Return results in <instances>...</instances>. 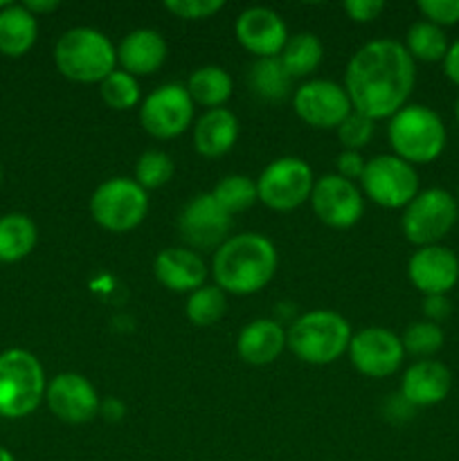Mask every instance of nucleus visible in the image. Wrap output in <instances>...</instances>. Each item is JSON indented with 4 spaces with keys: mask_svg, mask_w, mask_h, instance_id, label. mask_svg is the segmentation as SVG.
Masks as SVG:
<instances>
[{
    "mask_svg": "<svg viewBox=\"0 0 459 461\" xmlns=\"http://www.w3.org/2000/svg\"><path fill=\"white\" fill-rule=\"evenodd\" d=\"M417 81V66L403 43L390 39L372 41L349 59L345 70V90L354 111L376 120L394 117Z\"/></svg>",
    "mask_w": 459,
    "mask_h": 461,
    "instance_id": "obj_1",
    "label": "nucleus"
},
{
    "mask_svg": "<svg viewBox=\"0 0 459 461\" xmlns=\"http://www.w3.org/2000/svg\"><path fill=\"white\" fill-rule=\"evenodd\" d=\"M277 270L273 241L256 232L230 237L212 261L216 286L230 295H252L266 288Z\"/></svg>",
    "mask_w": 459,
    "mask_h": 461,
    "instance_id": "obj_2",
    "label": "nucleus"
},
{
    "mask_svg": "<svg viewBox=\"0 0 459 461\" xmlns=\"http://www.w3.org/2000/svg\"><path fill=\"white\" fill-rule=\"evenodd\" d=\"M54 63L66 79L102 84L117 66V48L93 27H72L54 45Z\"/></svg>",
    "mask_w": 459,
    "mask_h": 461,
    "instance_id": "obj_3",
    "label": "nucleus"
},
{
    "mask_svg": "<svg viewBox=\"0 0 459 461\" xmlns=\"http://www.w3.org/2000/svg\"><path fill=\"white\" fill-rule=\"evenodd\" d=\"M387 138L394 149V156L412 167L435 162L448 142L444 120L423 104H410L390 117Z\"/></svg>",
    "mask_w": 459,
    "mask_h": 461,
    "instance_id": "obj_4",
    "label": "nucleus"
},
{
    "mask_svg": "<svg viewBox=\"0 0 459 461\" xmlns=\"http://www.w3.org/2000/svg\"><path fill=\"white\" fill-rule=\"evenodd\" d=\"M351 342V327L336 311H310L297 318L286 333V347L309 365H331Z\"/></svg>",
    "mask_w": 459,
    "mask_h": 461,
    "instance_id": "obj_5",
    "label": "nucleus"
},
{
    "mask_svg": "<svg viewBox=\"0 0 459 461\" xmlns=\"http://www.w3.org/2000/svg\"><path fill=\"white\" fill-rule=\"evenodd\" d=\"M45 372L40 360L25 349L0 354V417L25 419L45 399Z\"/></svg>",
    "mask_w": 459,
    "mask_h": 461,
    "instance_id": "obj_6",
    "label": "nucleus"
},
{
    "mask_svg": "<svg viewBox=\"0 0 459 461\" xmlns=\"http://www.w3.org/2000/svg\"><path fill=\"white\" fill-rule=\"evenodd\" d=\"M459 219V205L446 189H423L400 216V230L412 246H439Z\"/></svg>",
    "mask_w": 459,
    "mask_h": 461,
    "instance_id": "obj_7",
    "label": "nucleus"
},
{
    "mask_svg": "<svg viewBox=\"0 0 459 461\" xmlns=\"http://www.w3.org/2000/svg\"><path fill=\"white\" fill-rule=\"evenodd\" d=\"M148 212L147 189L135 178H111L90 196V214L99 228L124 234L138 228Z\"/></svg>",
    "mask_w": 459,
    "mask_h": 461,
    "instance_id": "obj_8",
    "label": "nucleus"
},
{
    "mask_svg": "<svg viewBox=\"0 0 459 461\" xmlns=\"http://www.w3.org/2000/svg\"><path fill=\"white\" fill-rule=\"evenodd\" d=\"M363 192L385 210H405L418 194V174L394 153L372 158L363 171Z\"/></svg>",
    "mask_w": 459,
    "mask_h": 461,
    "instance_id": "obj_9",
    "label": "nucleus"
},
{
    "mask_svg": "<svg viewBox=\"0 0 459 461\" xmlns=\"http://www.w3.org/2000/svg\"><path fill=\"white\" fill-rule=\"evenodd\" d=\"M313 185V171L302 158H277L261 171L256 180V196L270 210L291 212L310 201Z\"/></svg>",
    "mask_w": 459,
    "mask_h": 461,
    "instance_id": "obj_10",
    "label": "nucleus"
},
{
    "mask_svg": "<svg viewBox=\"0 0 459 461\" xmlns=\"http://www.w3.org/2000/svg\"><path fill=\"white\" fill-rule=\"evenodd\" d=\"M194 102L187 88L180 84H165L153 90L140 108V122L144 131L158 140H171L183 135L192 126Z\"/></svg>",
    "mask_w": 459,
    "mask_h": 461,
    "instance_id": "obj_11",
    "label": "nucleus"
},
{
    "mask_svg": "<svg viewBox=\"0 0 459 461\" xmlns=\"http://www.w3.org/2000/svg\"><path fill=\"white\" fill-rule=\"evenodd\" d=\"M292 108L304 124L313 129H338L354 106L345 86L328 79H313L292 93Z\"/></svg>",
    "mask_w": 459,
    "mask_h": 461,
    "instance_id": "obj_12",
    "label": "nucleus"
},
{
    "mask_svg": "<svg viewBox=\"0 0 459 461\" xmlns=\"http://www.w3.org/2000/svg\"><path fill=\"white\" fill-rule=\"evenodd\" d=\"M180 237L192 250H219L228 241L232 216L216 203L212 194H198L180 212Z\"/></svg>",
    "mask_w": 459,
    "mask_h": 461,
    "instance_id": "obj_13",
    "label": "nucleus"
},
{
    "mask_svg": "<svg viewBox=\"0 0 459 461\" xmlns=\"http://www.w3.org/2000/svg\"><path fill=\"white\" fill-rule=\"evenodd\" d=\"M310 207L324 225L333 230H346L363 216V194L351 180L338 174H327L315 180L310 192Z\"/></svg>",
    "mask_w": 459,
    "mask_h": 461,
    "instance_id": "obj_14",
    "label": "nucleus"
},
{
    "mask_svg": "<svg viewBox=\"0 0 459 461\" xmlns=\"http://www.w3.org/2000/svg\"><path fill=\"white\" fill-rule=\"evenodd\" d=\"M346 351H349L351 365L363 376L369 378L392 376L405 358L400 338L381 327L363 329L356 336H351L349 349Z\"/></svg>",
    "mask_w": 459,
    "mask_h": 461,
    "instance_id": "obj_15",
    "label": "nucleus"
},
{
    "mask_svg": "<svg viewBox=\"0 0 459 461\" xmlns=\"http://www.w3.org/2000/svg\"><path fill=\"white\" fill-rule=\"evenodd\" d=\"M45 401L54 417L72 426L93 421L102 405L93 383L75 372H63L54 376L45 390Z\"/></svg>",
    "mask_w": 459,
    "mask_h": 461,
    "instance_id": "obj_16",
    "label": "nucleus"
},
{
    "mask_svg": "<svg viewBox=\"0 0 459 461\" xmlns=\"http://www.w3.org/2000/svg\"><path fill=\"white\" fill-rule=\"evenodd\" d=\"M408 277L423 295H448L459 282V257L446 246L417 248L408 264Z\"/></svg>",
    "mask_w": 459,
    "mask_h": 461,
    "instance_id": "obj_17",
    "label": "nucleus"
},
{
    "mask_svg": "<svg viewBox=\"0 0 459 461\" xmlns=\"http://www.w3.org/2000/svg\"><path fill=\"white\" fill-rule=\"evenodd\" d=\"M237 39L243 48L256 59L279 57L288 41V30L284 18L270 7H248L238 14Z\"/></svg>",
    "mask_w": 459,
    "mask_h": 461,
    "instance_id": "obj_18",
    "label": "nucleus"
},
{
    "mask_svg": "<svg viewBox=\"0 0 459 461\" xmlns=\"http://www.w3.org/2000/svg\"><path fill=\"white\" fill-rule=\"evenodd\" d=\"M453 390V374L439 360H417L410 365L400 381V396L414 408H432L446 401Z\"/></svg>",
    "mask_w": 459,
    "mask_h": 461,
    "instance_id": "obj_19",
    "label": "nucleus"
},
{
    "mask_svg": "<svg viewBox=\"0 0 459 461\" xmlns=\"http://www.w3.org/2000/svg\"><path fill=\"white\" fill-rule=\"evenodd\" d=\"M156 279L174 293H194L205 286L207 266L192 248H166L153 261Z\"/></svg>",
    "mask_w": 459,
    "mask_h": 461,
    "instance_id": "obj_20",
    "label": "nucleus"
},
{
    "mask_svg": "<svg viewBox=\"0 0 459 461\" xmlns=\"http://www.w3.org/2000/svg\"><path fill=\"white\" fill-rule=\"evenodd\" d=\"M166 59V41L151 27L129 32L117 45V63L133 77L153 75Z\"/></svg>",
    "mask_w": 459,
    "mask_h": 461,
    "instance_id": "obj_21",
    "label": "nucleus"
},
{
    "mask_svg": "<svg viewBox=\"0 0 459 461\" xmlns=\"http://www.w3.org/2000/svg\"><path fill=\"white\" fill-rule=\"evenodd\" d=\"M284 347H286L284 327L277 320L266 318L255 320L248 327H243L237 340V351L241 360H246L248 365H256V367L274 363Z\"/></svg>",
    "mask_w": 459,
    "mask_h": 461,
    "instance_id": "obj_22",
    "label": "nucleus"
},
{
    "mask_svg": "<svg viewBox=\"0 0 459 461\" xmlns=\"http://www.w3.org/2000/svg\"><path fill=\"white\" fill-rule=\"evenodd\" d=\"M238 120L228 108H212L194 126V147L205 158H220L237 144Z\"/></svg>",
    "mask_w": 459,
    "mask_h": 461,
    "instance_id": "obj_23",
    "label": "nucleus"
},
{
    "mask_svg": "<svg viewBox=\"0 0 459 461\" xmlns=\"http://www.w3.org/2000/svg\"><path fill=\"white\" fill-rule=\"evenodd\" d=\"M39 36V23L25 5H12L0 12V54L18 59L30 52Z\"/></svg>",
    "mask_w": 459,
    "mask_h": 461,
    "instance_id": "obj_24",
    "label": "nucleus"
},
{
    "mask_svg": "<svg viewBox=\"0 0 459 461\" xmlns=\"http://www.w3.org/2000/svg\"><path fill=\"white\" fill-rule=\"evenodd\" d=\"M292 81L295 79L288 75L279 57L256 59L250 66V72H248V86L261 102H284L291 95Z\"/></svg>",
    "mask_w": 459,
    "mask_h": 461,
    "instance_id": "obj_25",
    "label": "nucleus"
},
{
    "mask_svg": "<svg viewBox=\"0 0 459 461\" xmlns=\"http://www.w3.org/2000/svg\"><path fill=\"white\" fill-rule=\"evenodd\" d=\"M39 230L27 214L12 212L0 219V261L3 264H16L25 259L36 246Z\"/></svg>",
    "mask_w": 459,
    "mask_h": 461,
    "instance_id": "obj_26",
    "label": "nucleus"
},
{
    "mask_svg": "<svg viewBox=\"0 0 459 461\" xmlns=\"http://www.w3.org/2000/svg\"><path fill=\"white\" fill-rule=\"evenodd\" d=\"M187 93L194 104L205 108H223V104L232 97V77L220 66H202L192 72L187 81Z\"/></svg>",
    "mask_w": 459,
    "mask_h": 461,
    "instance_id": "obj_27",
    "label": "nucleus"
},
{
    "mask_svg": "<svg viewBox=\"0 0 459 461\" xmlns=\"http://www.w3.org/2000/svg\"><path fill=\"white\" fill-rule=\"evenodd\" d=\"M324 48L320 43V39L310 32H300L295 36H288L286 45H284L282 59L284 68L288 70V75L292 79H300V77H309L318 70V66L322 63Z\"/></svg>",
    "mask_w": 459,
    "mask_h": 461,
    "instance_id": "obj_28",
    "label": "nucleus"
},
{
    "mask_svg": "<svg viewBox=\"0 0 459 461\" xmlns=\"http://www.w3.org/2000/svg\"><path fill=\"white\" fill-rule=\"evenodd\" d=\"M448 48L450 43L444 27H436L428 21H417L414 25H410L408 34H405V50H408L414 61H444Z\"/></svg>",
    "mask_w": 459,
    "mask_h": 461,
    "instance_id": "obj_29",
    "label": "nucleus"
},
{
    "mask_svg": "<svg viewBox=\"0 0 459 461\" xmlns=\"http://www.w3.org/2000/svg\"><path fill=\"white\" fill-rule=\"evenodd\" d=\"M225 309H228V297H225V293L216 284L214 286L205 284L198 291L189 293L184 313H187L189 322L196 324V327H212V324H216L223 318Z\"/></svg>",
    "mask_w": 459,
    "mask_h": 461,
    "instance_id": "obj_30",
    "label": "nucleus"
},
{
    "mask_svg": "<svg viewBox=\"0 0 459 461\" xmlns=\"http://www.w3.org/2000/svg\"><path fill=\"white\" fill-rule=\"evenodd\" d=\"M212 196L216 198V203H219L230 216L250 210V207L259 201V196H256V183L241 174H232L220 178L219 185L214 187V192H212Z\"/></svg>",
    "mask_w": 459,
    "mask_h": 461,
    "instance_id": "obj_31",
    "label": "nucleus"
},
{
    "mask_svg": "<svg viewBox=\"0 0 459 461\" xmlns=\"http://www.w3.org/2000/svg\"><path fill=\"white\" fill-rule=\"evenodd\" d=\"M99 95L104 102L115 111H129V108L138 106L140 102V84L138 77L129 75L120 68L112 70L106 79L99 84Z\"/></svg>",
    "mask_w": 459,
    "mask_h": 461,
    "instance_id": "obj_32",
    "label": "nucleus"
},
{
    "mask_svg": "<svg viewBox=\"0 0 459 461\" xmlns=\"http://www.w3.org/2000/svg\"><path fill=\"white\" fill-rule=\"evenodd\" d=\"M403 349L405 354H412L417 358L428 360L441 351L444 347L446 336H444V329L435 322H428V320H421V322H412L408 329H405L403 338Z\"/></svg>",
    "mask_w": 459,
    "mask_h": 461,
    "instance_id": "obj_33",
    "label": "nucleus"
},
{
    "mask_svg": "<svg viewBox=\"0 0 459 461\" xmlns=\"http://www.w3.org/2000/svg\"><path fill=\"white\" fill-rule=\"evenodd\" d=\"M174 160L165 151H147L138 158L135 165V183L142 189H158L165 187L174 178Z\"/></svg>",
    "mask_w": 459,
    "mask_h": 461,
    "instance_id": "obj_34",
    "label": "nucleus"
},
{
    "mask_svg": "<svg viewBox=\"0 0 459 461\" xmlns=\"http://www.w3.org/2000/svg\"><path fill=\"white\" fill-rule=\"evenodd\" d=\"M374 120L363 115L358 111H351L346 120L338 126V140L345 147V151H358V149L367 147L369 140L374 138Z\"/></svg>",
    "mask_w": 459,
    "mask_h": 461,
    "instance_id": "obj_35",
    "label": "nucleus"
},
{
    "mask_svg": "<svg viewBox=\"0 0 459 461\" xmlns=\"http://www.w3.org/2000/svg\"><path fill=\"white\" fill-rule=\"evenodd\" d=\"M225 7L223 0H166L165 9L183 21H202Z\"/></svg>",
    "mask_w": 459,
    "mask_h": 461,
    "instance_id": "obj_36",
    "label": "nucleus"
},
{
    "mask_svg": "<svg viewBox=\"0 0 459 461\" xmlns=\"http://www.w3.org/2000/svg\"><path fill=\"white\" fill-rule=\"evenodd\" d=\"M423 21L436 27H450L459 23V0H418Z\"/></svg>",
    "mask_w": 459,
    "mask_h": 461,
    "instance_id": "obj_37",
    "label": "nucleus"
},
{
    "mask_svg": "<svg viewBox=\"0 0 459 461\" xmlns=\"http://www.w3.org/2000/svg\"><path fill=\"white\" fill-rule=\"evenodd\" d=\"M382 9H385L382 0H346L345 3L346 16L356 23L376 21L382 14Z\"/></svg>",
    "mask_w": 459,
    "mask_h": 461,
    "instance_id": "obj_38",
    "label": "nucleus"
},
{
    "mask_svg": "<svg viewBox=\"0 0 459 461\" xmlns=\"http://www.w3.org/2000/svg\"><path fill=\"white\" fill-rule=\"evenodd\" d=\"M364 158L360 156L358 151H342L340 156L336 158V169L338 176L345 180H351L354 183L356 178H363V171H364Z\"/></svg>",
    "mask_w": 459,
    "mask_h": 461,
    "instance_id": "obj_39",
    "label": "nucleus"
},
{
    "mask_svg": "<svg viewBox=\"0 0 459 461\" xmlns=\"http://www.w3.org/2000/svg\"><path fill=\"white\" fill-rule=\"evenodd\" d=\"M453 313V304H450L448 295H428L423 297V315L428 322H444Z\"/></svg>",
    "mask_w": 459,
    "mask_h": 461,
    "instance_id": "obj_40",
    "label": "nucleus"
},
{
    "mask_svg": "<svg viewBox=\"0 0 459 461\" xmlns=\"http://www.w3.org/2000/svg\"><path fill=\"white\" fill-rule=\"evenodd\" d=\"M414 405H410L408 401L399 394H390V399L385 401V408H382V414H385L390 421L394 423H403V421H410V419L414 417Z\"/></svg>",
    "mask_w": 459,
    "mask_h": 461,
    "instance_id": "obj_41",
    "label": "nucleus"
},
{
    "mask_svg": "<svg viewBox=\"0 0 459 461\" xmlns=\"http://www.w3.org/2000/svg\"><path fill=\"white\" fill-rule=\"evenodd\" d=\"M444 72L454 86H459V39L450 43L448 54L444 59Z\"/></svg>",
    "mask_w": 459,
    "mask_h": 461,
    "instance_id": "obj_42",
    "label": "nucleus"
},
{
    "mask_svg": "<svg viewBox=\"0 0 459 461\" xmlns=\"http://www.w3.org/2000/svg\"><path fill=\"white\" fill-rule=\"evenodd\" d=\"M99 412L108 419V421H122L124 419V403L117 399H106L102 405H99Z\"/></svg>",
    "mask_w": 459,
    "mask_h": 461,
    "instance_id": "obj_43",
    "label": "nucleus"
},
{
    "mask_svg": "<svg viewBox=\"0 0 459 461\" xmlns=\"http://www.w3.org/2000/svg\"><path fill=\"white\" fill-rule=\"evenodd\" d=\"M25 9L30 14H34V16H39V14H50L54 12V9H58V0H27Z\"/></svg>",
    "mask_w": 459,
    "mask_h": 461,
    "instance_id": "obj_44",
    "label": "nucleus"
},
{
    "mask_svg": "<svg viewBox=\"0 0 459 461\" xmlns=\"http://www.w3.org/2000/svg\"><path fill=\"white\" fill-rule=\"evenodd\" d=\"M0 461H16V459H14V455L9 453L4 446H0Z\"/></svg>",
    "mask_w": 459,
    "mask_h": 461,
    "instance_id": "obj_45",
    "label": "nucleus"
},
{
    "mask_svg": "<svg viewBox=\"0 0 459 461\" xmlns=\"http://www.w3.org/2000/svg\"><path fill=\"white\" fill-rule=\"evenodd\" d=\"M454 120H457V126H459V97L457 102H454Z\"/></svg>",
    "mask_w": 459,
    "mask_h": 461,
    "instance_id": "obj_46",
    "label": "nucleus"
},
{
    "mask_svg": "<svg viewBox=\"0 0 459 461\" xmlns=\"http://www.w3.org/2000/svg\"><path fill=\"white\" fill-rule=\"evenodd\" d=\"M0 183H3V167H0Z\"/></svg>",
    "mask_w": 459,
    "mask_h": 461,
    "instance_id": "obj_47",
    "label": "nucleus"
},
{
    "mask_svg": "<svg viewBox=\"0 0 459 461\" xmlns=\"http://www.w3.org/2000/svg\"><path fill=\"white\" fill-rule=\"evenodd\" d=\"M457 198H459V196H457Z\"/></svg>",
    "mask_w": 459,
    "mask_h": 461,
    "instance_id": "obj_48",
    "label": "nucleus"
}]
</instances>
